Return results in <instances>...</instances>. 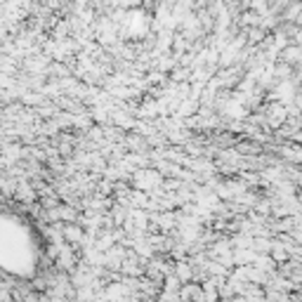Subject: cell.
<instances>
[{"label": "cell", "instance_id": "3957f363", "mask_svg": "<svg viewBox=\"0 0 302 302\" xmlns=\"http://www.w3.org/2000/svg\"><path fill=\"white\" fill-rule=\"evenodd\" d=\"M257 302H265V300H257Z\"/></svg>", "mask_w": 302, "mask_h": 302}, {"label": "cell", "instance_id": "6da1fadb", "mask_svg": "<svg viewBox=\"0 0 302 302\" xmlns=\"http://www.w3.org/2000/svg\"><path fill=\"white\" fill-rule=\"evenodd\" d=\"M274 257H276V260H286V257H288V250H286V248H276Z\"/></svg>", "mask_w": 302, "mask_h": 302}, {"label": "cell", "instance_id": "7a4b0ae2", "mask_svg": "<svg viewBox=\"0 0 302 302\" xmlns=\"http://www.w3.org/2000/svg\"><path fill=\"white\" fill-rule=\"evenodd\" d=\"M300 201H302V192H300Z\"/></svg>", "mask_w": 302, "mask_h": 302}]
</instances>
